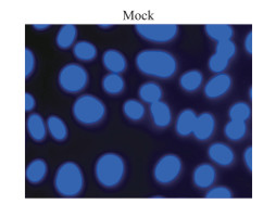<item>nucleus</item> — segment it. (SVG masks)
Masks as SVG:
<instances>
[{
	"instance_id": "nucleus-1",
	"label": "nucleus",
	"mask_w": 263,
	"mask_h": 204,
	"mask_svg": "<svg viewBox=\"0 0 263 204\" xmlns=\"http://www.w3.org/2000/svg\"><path fill=\"white\" fill-rule=\"evenodd\" d=\"M135 64L144 75L161 80L172 78L178 66L174 55L163 49L142 50L136 55Z\"/></svg>"
},
{
	"instance_id": "nucleus-2",
	"label": "nucleus",
	"mask_w": 263,
	"mask_h": 204,
	"mask_svg": "<svg viewBox=\"0 0 263 204\" xmlns=\"http://www.w3.org/2000/svg\"><path fill=\"white\" fill-rule=\"evenodd\" d=\"M84 182L81 166L72 161L62 163L54 174V190L63 198L79 197L84 189Z\"/></svg>"
},
{
	"instance_id": "nucleus-3",
	"label": "nucleus",
	"mask_w": 263,
	"mask_h": 204,
	"mask_svg": "<svg viewBox=\"0 0 263 204\" xmlns=\"http://www.w3.org/2000/svg\"><path fill=\"white\" fill-rule=\"evenodd\" d=\"M125 161L120 154L107 152L99 156L95 164V176L103 188H115L122 182L125 176Z\"/></svg>"
},
{
	"instance_id": "nucleus-4",
	"label": "nucleus",
	"mask_w": 263,
	"mask_h": 204,
	"mask_svg": "<svg viewBox=\"0 0 263 204\" xmlns=\"http://www.w3.org/2000/svg\"><path fill=\"white\" fill-rule=\"evenodd\" d=\"M107 113L106 105L93 95H82L74 101L72 114L78 123L91 126L100 123Z\"/></svg>"
},
{
	"instance_id": "nucleus-5",
	"label": "nucleus",
	"mask_w": 263,
	"mask_h": 204,
	"mask_svg": "<svg viewBox=\"0 0 263 204\" xmlns=\"http://www.w3.org/2000/svg\"><path fill=\"white\" fill-rule=\"evenodd\" d=\"M88 72L79 63H68L58 74V84L67 94H79L86 88Z\"/></svg>"
},
{
	"instance_id": "nucleus-6",
	"label": "nucleus",
	"mask_w": 263,
	"mask_h": 204,
	"mask_svg": "<svg viewBox=\"0 0 263 204\" xmlns=\"http://www.w3.org/2000/svg\"><path fill=\"white\" fill-rule=\"evenodd\" d=\"M183 171L181 157L174 153H166L157 161L154 168V178L162 186L173 183Z\"/></svg>"
},
{
	"instance_id": "nucleus-7",
	"label": "nucleus",
	"mask_w": 263,
	"mask_h": 204,
	"mask_svg": "<svg viewBox=\"0 0 263 204\" xmlns=\"http://www.w3.org/2000/svg\"><path fill=\"white\" fill-rule=\"evenodd\" d=\"M135 30L143 39L158 45L171 43L178 34V26L175 24H138Z\"/></svg>"
},
{
	"instance_id": "nucleus-8",
	"label": "nucleus",
	"mask_w": 263,
	"mask_h": 204,
	"mask_svg": "<svg viewBox=\"0 0 263 204\" xmlns=\"http://www.w3.org/2000/svg\"><path fill=\"white\" fill-rule=\"evenodd\" d=\"M233 79L228 73L215 74L206 80L203 86V94L210 100H217L229 94L232 89Z\"/></svg>"
},
{
	"instance_id": "nucleus-9",
	"label": "nucleus",
	"mask_w": 263,
	"mask_h": 204,
	"mask_svg": "<svg viewBox=\"0 0 263 204\" xmlns=\"http://www.w3.org/2000/svg\"><path fill=\"white\" fill-rule=\"evenodd\" d=\"M208 157L210 161L220 166V168H229L235 161V152L232 148L224 142H213L208 148Z\"/></svg>"
},
{
	"instance_id": "nucleus-10",
	"label": "nucleus",
	"mask_w": 263,
	"mask_h": 204,
	"mask_svg": "<svg viewBox=\"0 0 263 204\" xmlns=\"http://www.w3.org/2000/svg\"><path fill=\"white\" fill-rule=\"evenodd\" d=\"M217 180V170L211 163H201L197 165L193 172V183L198 189L211 188Z\"/></svg>"
},
{
	"instance_id": "nucleus-11",
	"label": "nucleus",
	"mask_w": 263,
	"mask_h": 204,
	"mask_svg": "<svg viewBox=\"0 0 263 204\" xmlns=\"http://www.w3.org/2000/svg\"><path fill=\"white\" fill-rule=\"evenodd\" d=\"M215 127H217V120L214 115L210 112H202L197 116L193 136L198 141H208L214 135Z\"/></svg>"
},
{
	"instance_id": "nucleus-12",
	"label": "nucleus",
	"mask_w": 263,
	"mask_h": 204,
	"mask_svg": "<svg viewBox=\"0 0 263 204\" xmlns=\"http://www.w3.org/2000/svg\"><path fill=\"white\" fill-rule=\"evenodd\" d=\"M150 117L153 123L158 128H166L171 125L173 120L172 110L166 102L160 100L149 106Z\"/></svg>"
},
{
	"instance_id": "nucleus-13",
	"label": "nucleus",
	"mask_w": 263,
	"mask_h": 204,
	"mask_svg": "<svg viewBox=\"0 0 263 204\" xmlns=\"http://www.w3.org/2000/svg\"><path fill=\"white\" fill-rule=\"evenodd\" d=\"M102 66L109 73L122 74L127 69V60L120 50L108 49L102 53Z\"/></svg>"
},
{
	"instance_id": "nucleus-14",
	"label": "nucleus",
	"mask_w": 263,
	"mask_h": 204,
	"mask_svg": "<svg viewBox=\"0 0 263 204\" xmlns=\"http://www.w3.org/2000/svg\"><path fill=\"white\" fill-rule=\"evenodd\" d=\"M197 116L198 115L193 109L182 110L175 119V133L180 137H189L193 135Z\"/></svg>"
},
{
	"instance_id": "nucleus-15",
	"label": "nucleus",
	"mask_w": 263,
	"mask_h": 204,
	"mask_svg": "<svg viewBox=\"0 0 263 204\" xmlns=\"http://www.w3.org/2000/svg\"><path fill=\"white\" fill-rule=\"evenodd\" d=\"M26 132L32 140L42 142L47 136V122L39 113H30L26 117Z\"/></svg>"
},
{
	"instance_id": "nucleus-16",
	"label": "nucleus",
	"mask_w": 263,
	"mask_h": 204,
	"mask_svg": "<svg viewBox=\"0 0 263 204\" xmlns=\"http://www.w3.org/2000/svg\"><path fill=\"white\" fill-rule=\"evenodd\" d=\"M48 173V165L44 159H34L27 164L25 169V178L27 182L39 185L43 182Z\"/></svg>"
},
{
	"instance_id": "nucleus-17",
	"label": "nucleus",
	"mask_w": 263,
	"mask_h": 204,
	"mask_svg": "<svg viewBox=\"0 0 263 204\" xmlns=\"http://www.w3.org/2000/svg\"><path fill=\"white\" fill-rule=\"evenodd\" d=\"M178 84L184 91L195 92L203 85V74L199 70L186 71L180 76Z\"/></svg>"
},
{
	"instance_id": "nucleus-18",
	"label": "nucleus",
	"mask_w": 263,
	"mask_h": 204,
	"mask_svg": "<svg viewBox=\"0 0 263 204\" xmlns=\"http://www.w3.org/2000/svg\"><path fill=\"white\" fill-rule=\"evenodd\" d=\"M77 38H78L77 26L72 24L62 25L57 33V36H55V45H57L58 48L62 50H67L77 44Z\"/></svg>"
},
{
	"instance_id": "nucleus-19",
	"label": "nucleus",
	"mask_w": 263,
	"mask_h": 204,
	"mask_svg": "<svg viewBox=\"0 0 263 204\" xmlns=\"http://www.w3.org/2000/svg\"><path fill=\"white\" fill-rule=\"evenodd\" d=\"M163 96L162 87L156 81H147L139 87L138 97L140 101L147 105H153L160 101Z\"/></svg>"
},
{
	"instance_id": "nucleus-20",
	"label": "nucleus",
	"mask_w": 263,
	"mask_h": 204,
	"mask_svg": "<svg viewBox=\"0 0 263 204\" xmlns=\"http://www.w3.org/2000/svg\"><path fill=\"white\" fill-rule=\"evenodd\" d=\"M223 133L225 138L232 142H238L241 141L243 138L246 137L248 133V126L247 122H242V120H235L230 119L229 122L225 124Z\"/></svg>"
},
{
	"instance_id": "nucleus-21",
	"label": "nucleus",
	"mask_w": 263,
	"mask_h": 204,
	"mask_svg": "<svg viewBox=\"0 0 263 204\" xmlns=\"http://www.w3.org/2000/svg\"><path fill=\"white\" fill-rule=\"evenodd\" d=\"M203 29L206 36L215 43L232 40L234 37L233 26L228 24H208Z\"/></svg>"
},
{
	"instance_id": "nucleus-22",
	"label": "nucleus",
	"mask_w": 263,
	"mask_h": 204,
	"mask_svg": "<svg viewBox=\"0 0 263 204\" xmlns=\"http://www.w3.org/2000/svg\"><path fill=\"white\" fill-rule=\"evenodd\" d=\"M47 129H48V133L50 137L55 141H64L67 140L69 131L68 126L64 123V120L57 116V115H50L47 118Z\"/></svg>"
},
{
	"instance_id": "nucleus-23",
	"label": "nucleus",
	"mask_w": 263,
	"mask_h": 204,
	"mask_svg": "<svg viewBox=\"0 0 263 204\" xmlns=\"http://www.w3.org/2000/svg\"><path fill=\"white\" fill-rule=\"evenodd\" d=\"M102 90L110 96L121 95L125 89V80L121 74L109 73L102 77L101 80Z\"/></svg>"
},
{
	"instance_id": "nucleus-24",
	"label": "nucleus",
	"mask_w": 263,
	"mask_h": 204,
	"mask_svg": "<svg viewBox=\"0 0 263 204\" xmlns=\"http://www.w3.org/2000/svg\"><path fill=\"white\" fill-rule=\"evenodd\" d=\"M73 55L81 62H91L97 57V47L88 40L77 42L73 46Z\"/></svg>"
},
{
	"instance_id": "nucleus-25",
	"label": "nucleus",
	"mask_w": 263,
	"mask_h": 204,
	"mask_svg": "<svg viewBox=\"0 0 263 204\" xmlns=\"http://www.w3.org/2000/svg\"><path fill=\"white\" fill-rule=\"evenodd\" d=\"M122 110H123L125 117H127L129 120H133V122H139L146 115V108L144 104L140 100L136 99L126 100L123 107H122Z\"/></svg>"
},
{
	"instance_id": "nucleus-26",
	"label": "nucleus",
	"mask_w": 263,
	"mask_h": 204,
	"mask_svg": "<svg viewBox=\"0 0 263 204\" xmlns=\"http://www.w3.org/2000/svg\"><path fill=\"white\" fill-rule=\"evenodd\" d=\"M251 107L246 101H237L233 104L229 109V117L230 119L242 120L247 122L251 117Z\"/></svg>"
},
{
	"instance_id": "nucleus-27",
	"label": "nucleus",
	"mask_w": 263,
	"mask_h": 204,
	"mask_svg": "<svg viewBox=\"0 0 263 204\" xmlns=\"http://www.w3.org/2000/svg\"><path fill=\"white\" fill-rule=\"evenodd\" d=\"M230 62L231 60L214 52L208 60V69L211 73L214 74V75L215 74L225 73V71L228 70L230 66Z\"/></svg>"
},
{
	"instance_id": "nucleus-28",
	"label": "nucleus",
	"mask_w": 263,
	"mask_h": 204,
	"mask_svg": "<svg viewBox=\"0 0 263 204\" xmlns=\"http://www.w3.org/2000/svg\"><path fill=\"white\" fill-rule=\"evenodd\" d=\"M214 52L229 60H232L237 52L236 44H235L233 40H225V42L217 43V45H215Z\"/></svg>"
},
{
	"instance_id": "nucleus-29",
	"label": "nucleus",
	"mask_w": 263,
	"mask_h": 204,
	"mask_svg": "<svg viewBox=\"0 0 263 204\" xmlns=\"http://www.w3.org/2000/svg\"><path fill=\"white\" fill-rule=\"evenodd\" d=\"M205 199H232L233 192L227 186H215L206 190Z\"/></svg>"
},
{
	"instance_id": "nucleus-30",
	"label": "nucleus",
	"mask_w": 263,
	"mask_h": 204,
	"mask_svg": "<svg viewBox=\"0 0 263 204\" xmlns=\"http://www.w3.org/2000/svg\"><path fill=\"white\" fill-rule=\"evenodd\" d=\"M36 67L35 54L30 48H25V78H30Z\"/></svg>"
},
{
	"instance_id": "nucleus-31",
	"label": "nucleus",
	"mask_w": 263,
	"mask_h": 204,
	"mask_svg": "<svg viewBox=\"0 0 263 204\" xmlns=\"http://www.w3.org/2000/svg\"><path fill=\"white\" fill-rule=\"evenodd\" d=\"M242 161L243 164L247 168L248 171H252V147L249 146L248 148H246L245 151L242 153Z\"/></svg>"
},
{
	"instance_id": "nucleus-32",
	"label": "nucleus",
	"mask_w": 263,
	"mask_h": 204,
	"mask_svg": "<svg viewBox=\"0 0 263 204\" xmlns=\"http://www.w3.org/2000/svg\"><path fill=\"white\" fill-rule=\"evenodd\" d=\"M36 107V99L31 92H25V111L27 113L32 112Z\"/></svg>"
},
{
	"instance_id": "nucleus-33",
	"label": "nucleus",
	"mask_w": 263,
	"mask_h": 204,
	"mask_svg": "<svg viewBox=\"0 0 263 204\" xmlns=\"http://www.w3.org/2000/svg\"><path fill=\"white\" fill-rule=\"evenodd\" d=\"M243 49L248 54H252V32H249L243 39Z\"/></svg>"
},
{
	"instance_id": "nucleus-34",
	"label": "nucleus",
	"mask_w": 263,
	"mask_h": 204,
	"mask_svg": "<svg viewBox=\"0 0 263 204\" xmlns=\"http://www.w3.org/2000/svg\"><path fill=\"white\" fill-rule=\"evenodd\" d=\"M50 27V25H47V24H45V25H33V29L34 30H36V31H45V30H48Z\"/></svg>"
},
{
	"instance_id": "nucleus-35",
	"label": "nucleus",
	"mask_w": 263,
	"mask_h": 204,
	"mask_svg": "<svg viewBox=\"0 0 263 204\" xmlns=\"http://www.w3.org/2000/svg\"><path fill=\"white\" fill-rule=\"evenodd\" d=\"M98 27H99V29H105V30H109V29H111L112 25H99Z\"/></svg>"
},
{
	"instance_id": "nucleus-36",
	"label": "nucleus",
	"mask_w": 263,
	"mask_h": 204,
	"mask_svg": "<svg viewBox=\"0 0 263 204\" xmlns=\"http://www.w3.org/2000/svg\"><path fill=\"white\" fill-rule=\"evenodd\" d=\"M248 96H249V98H250V99L252 98V89H251V88H249V89H248Z\"/></svg>"
}]
</instances>
